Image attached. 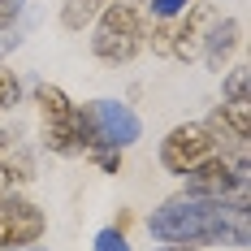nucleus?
I'll return each instance as SVG.
<instances>
[{"label":"nucleus","instance_id":"obj_1","mask_svg":"<svg viewBox=\"0 0 251 251\" xmlns=\"http://www.w3.org/2000/svg\"><path fill=\"white\" fill-rule=\"evenodd\" d=\"M148 229L156 243H234L247 247L251 229H247V212L234 208L226 200H200V195H177V200L160 203L148 217Z\"/></svg>","mask_w":251,"mask_h":251},{"label":"nucleus","instance_id":"obj_2","mask_svg":"<svg viewBox=\"0 0 251 251\" xmlns=\"http://www.w3.org/2000/svg\"><path fill=\"white\" fill-rule=\"evenodd\" d=\"M143 44H148V9L139 0H108L96 18L91 52L108 65H117V61H130Z\"/></svg>","mask_w":251,"mask_h":251},{"label":"nucleus","instance_id":"obj_3","mask_svg":"<svg viewBox=\"0 0 251 251\" xmlns=\"http://www.w3.org/2000/svg\"><path fill=\"white\" fill-rule=\"evenodd\" d=\"M74 134L78 148L96 151V148H126L139 139V117L117 100H96L74 108Z\"/></svg>","mask_w":251,"mask_h":251},{"label":"nucleus","instance_id":"obj_4","mask_svg":"<svg viewBox=\"0 0 251 251\" xmlns=\"http://www.w3.org/2000/svg\"><path fill=\"white\" fill-rule=\"evenodd\" d=\"M217 148H221V139H217V126L212 122H186L177 130H169V139L160 143V165L169 174H186L200 160H208Z\"/></svg>","mask_w":251,"mask_h":251},{"label":"nucleus","instance_id":"obj_5","mask_svg":"<svg viewBox=\"0 0 251 251\" xmlns=\"http://www.w3.org/2000/svg\"><path fill=\"white\" fill-rule=\"evenodd\" d=\"M186 195H200V200H229L247 186V156L238 160H226V156H208L195 169H186Z\"/></svg>","mask_w":251,"mask_h":251},{"label":"nucleus","instance_id":"obj_6","mask_svg":"<svg viewBox=\"0 0 251 251\" xmlns=\"http://www.w3.org/2000/svg\"><path fill=\"white\" fill-rule=\"evenodd\" d=\"M35 100H39V113H44V143L61 156H74L78 148V134H74V104L61 87H48L39 82L35 87Z\"/></svg>","mask_w":251,"mask_h":251},{"label":"nucleus","instance_id":"obj_7","mask_svg":"<svg viewBox=\"0 0 251 251\" xmlns=\"http://www.w3.org/2000/svg\"><path fill=\"white\" fill-rule=\"evenodd\" d=\"M44 234V212L26 200H4L0 195V251L35 247Z\"/></svg>","mask_w":251,"mask_h":251},{"label":"nucleus","instance_id":"obj_8","mask_svg":"<svg viewBox=\"0 0 251 251\" xmlns=\"http://www.w3.org/2000/svg\"><path fill=\"white\" fill-rule=\"evenodd\" d=\"M212 18H217V13H212V4H195V9H191V13L174 26V35H169V56H177V61H191V56L200 52V39H203L200 26L212 22Z\"/></svg>","mask_w":251,"mask_h":251},{"label":"nucleus","instance_id":"obj_9","mask_svg":"<svg viewBox=\"0 0 251 251\" xmlns=\"http://www.w3.org/2000/svg\"><path fill=\"white\" fill-rule=\"evenodd\" d=\"M238 18H212V30L203 35V61H208V70H221L226 65V56L238 48Z\"/></svg>","mask_w":251,"mask_h":251},{"label":"nucleus","instance_id":"obj_10","mask_svg":"<svg viewBox=\"0 0 251 251\" xmlns=\"http://www.w3.org/2000/svg\"><path fill=\"white\" fill-rule=\"evenodd\" d=\"M212 126H221V130H229L238 143H247L251 139V104L247 100H226L212 113Z\"/></svg>","mask_w":251,"mask_h":251},{"label":"nucleus","instance_id":"obj_11","mask_svg":"<svg viewBox=\"0 0 251 251\" xmlns=\"http://www.w3.org/2000/svg\"><path fill=\"white\" fill-rule=\"evenodd\" d=\"M104 4H108V0H65V4H61V26H65V30H82L87 22L100 18Z\"/></svg>","mask_w":251,"mask_h":251},{"label":"nucleus","instance_id":"obj_12","mask_svg":"<svg viewBox=\"0 0 251 251\" xmlns=\"http://www.w3.org/2000/svg\"><path fill=\"white\" fill-rule=\"evenodd\" d=\"M18 96H22V82H18V74L0 70V113H4V108H13V104H18Z\"/></svg>","mask_w":251,"mask_h":251},{"label":"nucleus","instance_id":"obj_13","mask_svg":"<svg viewBox=\"0 0 251 251\" xmlns=\"http://www.w3.org/2000/svg\"><path fill=\"white\" fill-rule=\"evenodd\" d=\"M91 156H96V165L108 169V174H117V169H122V148H96Z\"/></svg>","mask_w":251,"mask_h":251},{"label":"nucleus","instance_id":"obj_14","mask_svg":"<svg viewBox=\"0 0 251 251\" xmlns=\"http://www.w3.org/2000/svg\"><path fill=\"white\" fill-rule=\"evenodd\" d=\"M186 4H191V0H151V9H148V13H151V18H177Z\"/></svg>","mask_w":251,"mask_h":251},{"label":"nucleus","instance_id":"obj_15","mask_svg":"<svg viewBox=\"0 0 251 251\" xmlns=\"http://www.w3.org/2000/svg\"><path fill=\"white\" fill-rule=\"evenodd\" d=\"M226 96L229 100H247V70H234L226 78Z\"/></svg>","mask_w":251,"mask_h":251},{"label":"nucleus","instance_id":"obj_16","mask_svg":"<svg viewBox=\"0 0 251 251\" xmlns=\"http://www.w3.org/2000/svg\"><path fill=\"white\" fill-rule=\"evenodd\" d=\"M96 251H130L122 238V229H104L100 238H96Z\"/></svg>","mask_w":251,"mask_h":251},{"label":"nucleus","instance_id":"obj_17","mask_svg":"<svg viewBox=\"0 0 251 251\" xmlns=\"http://www.w3.org/2000/svg\"><path fill=\"white\" fill-rule=\"evenodd\" d=\"M18 13H22V0H0V30L18 22Z\"/></svg>","mask_w":251,"mask_h":251},{"label":"nucleus","instance_id":"obj_18","mask_svg":"<svg viewBox=\"0 0 251 251\" xmlns=\"http://www.w3.org/2000/svg\"><path fill=\"white\" fill-rule=\"evenodd\" d=\"M18 182H22V174H18V169H9V165H0V195H9V191H13Z\"/></svg>","mask_w":251,"mask_h":251},{"label":"nucleus","instance_id":"obj_19","mask_svg":"<svg viewBox=\"0 0 251 251\" xmlns=\"http://www.w3.org/2000/svg\"><path fill=\"white\" fill-rule=\"evenodd\" d=\"M160 251H200V247H191V243H169V247H160Z\"/></svg>","mask_w":251,"mask_h":251},{"label":"nucleus","instance_id":"obj_20","mask_svg":"<svg viewBox=\"0 0 251 251\" xmlns=\"http://www.w3.org/2000/svg\"><path fill=\"white\" fill-rule=\"evenodd\" d=\"M4 148H9V134H4V130H0V151H4Z\"/></svg>","mask_w":251,"mask_h":251},{"label":"nucleus","instance_id":"obj_21","mask_svg":"<svg viewBox=\"0 0 251 251\" xmlns=\"http://www.w3.org/2000/svg\"><path fill=\"white\" fill-rule=\"evenodd\" d=\"M18 251H39V247H18Z\"/></svg>","mask_w":251,"mask_h":251}]
</instances>
